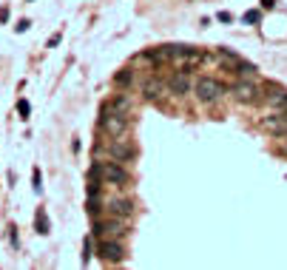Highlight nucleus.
I'll use <instances>...</instances> for the list:
<instances>
[{"label": "nucleus", "instance_id": "2eb2a0df", "mask_svg": "<svg viewBox=\"0 0 287 270\" xmlns=\"http://www.w3.org/2000/svg\"><path fill=\"white\" fill-rule=\"evenodd\" d=\"M117 83H119V85L134 83V71H122V74H117Z\"/></svg>", "mask_w": 287, "mask_h": 270}, {"label": "nucleus", "instance_id": "f257e3e1", "mask_svg": "<svg viewBox=\"0 0 287 270\" xmlns=\"http://www.w3.org/2000/svg\"><path fill=\"white\" fill-rule=\"evenodd\" d=\"M193 91H196V100L199 102H216L225 94V85L219 80H213V77H199L193 83Z\"/></svg>", "mask_w": 287, "mask_h": 270}, {"label": "nucleus", "instance_id": "423d86ee", "mask_svg": "<svg viewBox=\"0 0 287 270\" xmlns=\"http://www.w3.org/2000/svg\"><path fill=\"white\" fill-rule=\"evenodd\" d=\"M100 256L105 259V262H122V259H125V251H122L119 242L105 239V242H100Z\"/></svg>", "mask_w": 287, "mask_h": 270}, {"label": "nucleus", "instance_id": "7ed1b4c3", "mask_svg": "<svg viewBox=\"0 0 287 270\" xmlns=\"http://www.w3.org/2000/svg\"><path fill=\"white\" fill-rule=\"evenodd\" d=\"M97 174H100L105 182H111V185H125L131 176H128V171L122 168L119 162H100L97 165Z\"/></svg>", "mask_w": 287, "mask_h": 270}, {"label": "nucleus", "instance_id": "0eeeda50", "mask_svg": "<svg viewBox=\"0 0 287 270\" xmlns=\"http://www.w3.org/2000/svg\"><path fill=\"white\" fill-rule=\"evenodd\" d=\"M165 88H168L171 94H176V97H182L188 88H191V80H188L185 71H179V74H173V77H168V83H165Z\"/></svg>", "mask_w": 287, "mask_h": 270}, {"label": "nucleus", "instance_id": "1a4fd4ad", "mask_svg": "<svg viewBox=\"0 0 287 270\" xmlns=\"http://www.w3.org/2000/svg\"><path fill=\"white\" fill-rule=\"evenodd\" d=\"M94 231H97L100 236H122V233H125L122 222H97Z\"/></svg>", "mask_w": 287, "mask_h": 270}, {"label": "nucleus", "instance_id": "dca6fc26", "mask_svg": "<svg viewBox=\"0 0 287 270\" xmlns=\"http://www.w3.org/2000/svg\"><path fill=\"white\" fill-rule=\"evenodd\" d=\"M17 111H20V117H23V119H29V114H32V108H29V102H26V100L17 102Z\"/></svg>", "mask_w": 287, "mask_h": 270}, {"label": "nucleus", "instance_id": "f3484780", "mask_svg": "<svg viewBox=\"0 0 287 270\" xmlns=\"http://www.w3.org/2000/svg\"><path fill=\"white\" fill-rule=\"evenodd\" d=\"M245 20H248V23H259V12H248Z\"/></svg>", "mask_w": 287, "mask_h": 270}, {"label": "nucleus", "instance_id": "6ab92c4d", "mask_svg": "<svg viewBox=\"0 0 287 270\" xmlns=\"http://www.w3.org/2000/svg\"><path fill=\"white\" fill-rule=\"evenodd\" d=\"M9 20V9H0V23H6Z\"/></svg>", "mask_w": 287, "mask_h": 270}, {"label": "nucleus", "instance_id": "412c9836", "mask_svg": "<svg viewBox=\"0 0 287 270\" xmlns=\"http://www.w3.org/2000/svg\"><path fill=\"white\" fill-rule=\"evenodd\" d=\"M285 114H287V105H285Z\"/></svg>", "mask_w": 287, "mask_h": 270}, {"label": "nucleus", "instance_id": "20e7f679", "mask_svg": "<svg viewBox=\"0 0 287 270\" xmlns=\"http://www.w3.org/2000/svg\"><path fill=\"white\" fill-rule=\"evenodd\" d=\"M233 97H236L242 105H256L259 102V88L253 83H236L233 85Z\"/></svg>", "mask_w": 287, "mask_h": 270}, {"label": "nucleus", "instance_id": "f8f14e48", "mask_svg": "<svg viewBox=\"0 0 287 270\" xmlns=\"http://www.w3.org/2000/svg\"><path fill=\"white\" fill-rule=\"evenodd\" d=\"M162 80H153V77H148L145 80V85H142V94L148 97V100H153V97H159V91H162Z\"/></svg>", "mask_w": 287, "mask_h": 270}, {"label": "nucleus", "instance_id": "4468645a", "mask_svg": "<svg viewBox=\"0 0 287 270\" xmlns=\"http://www.w3.org/2000/svg\"><path fill=\"white\" fill-rule=\"evenodd\" d=\"M34 225H37V233H49V216H46V211H37V216H34Z\"/></svg>", "mask_w": 287, "mask_h": 270}, {"label": "nucleus", "instance_id": "39448f33", "mask_svg": "<svg viewBox=\"0 0 287 270\" xmlns=\"http://www.w3.org/2000/svg\"><path fill=\"white\" fill-rule=\"evenodd\" d=\"M108 154L114 156V162H119V165L131 162V159L136 156V151H134L131 142H111V145H108Z\"/></svg>", "mask_w": 287, "mask_h": 270}, {"label": "nucleus", "instance_id": "ddd939ff", "mask_svg": "<svg viewBox=\"0 0 287 270\" xmlns=\"http://www.w3.org/2000/svg\"><path fill=\"white\" fill-rule=\"evenodd\" d=\"M268 102H270L273 108H285V105H287V91H282V88H273L270 94H268Z\"/></svg>", "mask_w": 287, "mask_h": 270}, {"label": "nucleus", "instance_id": "a211bd4d", "mask_svg": "<svg viewBox=\"0 0 287 270\" xmlns=\"http://www.w3.org/2000/svg\"><path fill=\"white\" fill-rule=\"evenodd\" d=\"M40 188H43V185H40V171L34 168V191H40Z\"/></svg>", "mask_w": 287, "mask_h": 270}, {"label": "nucleus", "instance_id": "9d476101", "mask_svg": "<svg viewBox=\"0 0 287 270\" xmlns=\"http://www.w3.org/2000/svg\"><path fill=\"white\" fill-rule=\"evenodd\" d=\"M265 128L273 131V134H287V114H285V117H282V114L268 117V119H265Z\"/></svg>", "mask_w": 287, "mask_h": 270}, {"label": "nucleus", "instance_id": "aec40b11", "mask_svg": "<svg viewBox=\"0 0 287 270\" xmlns=\"http://www.w3.org/2000/svg\"><path fill=\"white\" fill-rule=\"evenodd\" d=\"M273 3H276V0H262V6H265V9H270Z\"/></svg>", "mask_w": 287, "mask_h": 270}, {"label": "nucleus", "instance_id": "f03ea898", "mask_svg": "<svg viewBox=\"0 0 287 270\" xmlns=\"http://www.w3.org/2000/svg\"><path fill=\"white\" fill-rule=\"evenodd\" d=\"M100 128L108 136H122L128 131V117H122V114L111 111V108L105 105V108H102V117H100Z\"/></svg>", "mask_w": 287, "mask_h": 270}, {"label": "nucleus", "instance_id": "6e6552de", "mask_svg": "<svg viewBox=\"0 0 287 270\" xmlns=\"http://www.w3.org/2000/svg\"><path fill=\"white\" fill-rule=\"evenodd\" d=\"M108 213L117 216V219H125V216L134 213V202H131V199H111V202H108Z\"/></svg>", "mask_w": 287, "mask_h": 270}, {"label": "nucleus", "instance_id": "9b49d317", "mask_svg": "<svg viewBox=\"0 0 287 270\" xmlns=\"http://www.w3.org/2000/svg\"><path fill=\"white\" fill-rule=\"evenodd\" d=\"M108 108H111V111H117V114H122V117H128V114H131V100H128L125 94H117L114 100L108 102Z\"/></svg>", "mask_w": 287, "mask_h": 270}]
</instances>
